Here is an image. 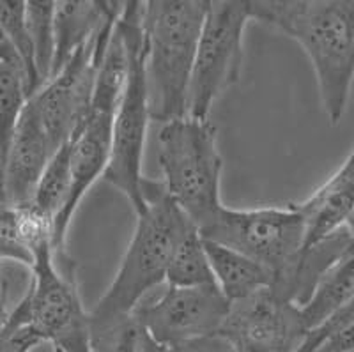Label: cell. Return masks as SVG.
Returning a JSON list of instances; mask_svg holds the SVG:
<instances>
[{"label": "cell", "instance_id": "7c38bea8", "mask_svg": "<svg viewBox=\"0 0 354 352\" xmlns=\"http://www.w3.org/2000/svg\"><path fill=\"white\" fill-rule=\"evenodd\" d=\"M53 154L55 151L41 124L39 115L32 103L27 101L2 170L4 201L15 205L32 202L37 183Z\"/></svg>", "mask_w": 354, "mask_h": 352}, {"label": "cell", "instance_id": "7402d4cb", "mask_svg": "<svg viewBox=\"0 0 354 352\" xmlns=\"http://www.w3.org/2000/svg\"><path fill=\"white\" fill-rule=\"evenodd\" d=\"M28 101L24 73L0 64V161L4 170L9 145Z\"/></svg>", "mask_w": 354, "mask_h": 352}, {"label": "cell", "instance_id": "ac0fdd59", "mask_svg": "<svg viewBox=\"0 0 354 352\" xmlns=\"http://www.w3.org/2000/svg\"><path fill=\"white\" fill-rule=\"evenodd\" d=\"M204 246L214 281L230 303L273 287V275L255 260L211 241L204 239Z\"/></svg>", "mask_w": 354, "mask_h": 352}, {"label": "cell", "instance_id": "30bf717a", "mask_svg": "<svg viewBox=\"0 0 354 352\" xmlns=\"http://www.w3.org/2000/svg\"><path fill=\"white\" fill-rule=\"evenodd\" d=\"M216 284L201 287H169L151 304H140L135 315L161 347H172L205 336L220 335L230 312Z\"/></svg>", "mask_w": 354, "mask_h": 352}, {"label": "cell", "instance_id": "5b68a950", "mask_svg": "<svg viewBox=\"0 0 354 352\" xmlns=\"http://www.w3.org/2000/svg\"><path fill=\"white\" fill-rule=\"evenodd\" d=\"M144 2H122L117 27L121 28L128 48V80L112 122V144L109 165L103 179L117 192L124 193L135 214L145 211L142 196V161L147 126H149V100L144 69V30H142Z\"/></svg>", "mask_w": 354, "mask_h": 352}, {"label": "cell", "instance_id": "44dd1931", "mask_svg": "<svg viewBox=\"0 0 354 352\" xmlns=\"http://www.w3.org/2000/svg\"><path fill=\"white\" fill-rule=\"evenodd\" d=\"M53 12H55L53 0H43V2L30 0L25 4V21H27L28 37L32 43L34 68H36L39 89L52 76L53 52H55Z\"/></svg>", "mask_w": 354, "mask_h": 352}, {"label": "cell", "instance_id": "83f0119b", "mask_svg": "<svg viewBox=\"0 0 354 352\" xmlns=\"http://www.w3.org/2000/svg\"><path fill=\"white\" fill-rule=\"evenodd\" d=\"M0 202H4V189H2V161H0Z\"/></svg>", "mask_w": 354, "mask_h": 352}, {"label": "cell", "instance_id": "e0dca14e", "mask_svg": "<svg viewBox=\"0 0 354 352\" xmlns=\"http://www.w3.org/2000/svg\"><path fill=\"white\" fill-rule=\"evenodd\" d=\"M354 297V239L337 259L331 262L330 268L322 272L310 294L308 301L303 304L301 312L306 329H314L321 326L324 320L333 317L335 313L349 303Z\"/></svg>", "mask_w": 354, "mask_h": 352}, {"label": "cell", "instance_id": "6da1fadb", "mask_svg": "<svg viewBox=\"0 0 354 352\" xmlns=\"http://www.w3.org/2000/svg\"><path fill=\"white\" fill-rule=\"evenodd\" d=\"M250 20L294 39L308 57L322 110L342 122L354 84V0H248Z\"/></svg>", "mask_w": 354, "mask_h": 352}, {"label": "cell", "instance_id": "7a4b0ae2", "mask_svg": "<svg viewBox=\"0 0 354 352\" xmlns=\"http://www.w3.org/2000/svg\"><path fill=\"white\" fill-rule=\"evenodd\" d=\"M205 0H149L142 9L144 69L151 119L161 124L186 117L188 89Z\"/></svg>", "mask_w": 354, "mask_h": 352}, {"label": "cell", "instance_id": "3957f363", "mask_svg": "<svg viewBox=\"0 0 354 352\" xmlns=\"http://www.w3.org/2000/svg\"><path fill=\"white\" fill-rule=\"evenodd\" d=\"M145 211L128 244L115 278L91 313V320L128 315L140 306L151 288L165 281L170 259L183 237L195 228L194 221L170 198L161 180L142 183Z\"/></svg>", "mask_w": 354, "mask_h": 352}, {"label": "cell", "instance_id": "4316f807", "mask_svg": "<svg viewBox=\"0 0 354 352\" xmlns=\"http://www.w3.org/2000/svg\"><path fill=\"white\" fill-rule=\"evenodd\" d=\"M344 227L347 228V232H349L351 237L354 239V211L351 212V216L347 218V221H346V225H344Z\"/></svg>", "mask_w": 354, "mask_h": 352}, {"label": "cell", "instance_id": "f1b7e54d", "mask_svg": "<svg viewBox=\"0 0 354 352\" xmlns=\"http://www.w3.org/2000/svg\"><path fill=\"white\" fill-rule=\"evenodd\" d=\"M53 352H62V351H59V349H53Z\"/></svg>", "mask_w": 354, "mask_h": 352}, {"label": "cell", "instance_id": "9a60e30c", "mask_svg": "<svg viewBox=\"0 0 354 352\" xmlns=\"http://www.w3.org/2000/svg\"><path fill=\"white\" fill-rule=\"evenodd\" d=\"M296 207L305 221V246L346 225L354 211V147L337 172Z\"/></svg>", "mask_w": 354, "mask_h": 352}, {"label": "cell", "instance_id": "4fadbf2b", "mask_svg": "<svg viewBox=\"0 0 354 352\" xmlns=\"http://www.w3.org/2000/svg\"><path fill=\"white\" fill-rule=\"evenodd\" d=\"M121 9L122 2H106V0L55 2V12H53L55 52H53L50 80L64 69V66L84 44H87L106 25L115 21L121 15Z\"/></svg>", "mask_w": 354, "mask_h": 352}, {"label": "cell", "instance_id": "2e32d148", "mask_svg": "<svg viewBox=\"0 0 354 352\" xmlns=\"http://www.w3.org/2000/svg\"><path fill=\"white\" fill-rule=\"evenodd\" d=\"M43 243L53 246V223L30 202L15 205L0 202V264L18 262L30 269L34 250Z\"/></svg>", "mask_w": 354, "mask_h": 352}, {"label": "cell", "instance_id": "9c48e42d", "mask_svg": "<svg viewBox=\"0 0 354 352\" xmlns=\"http://www.w3.org/2000/svg\"><path fill=\"white\" fill-rule=\"evenodd\" d=\"M117 21V20H115ZM115 21L84 44L61 73L28 98L36 109L53 151L71 142L93 103L94 82Z\"/></svg>", "mask_w": 354, "mask_h": 352}, {"label": "cell", "instance_id": "52a82bcc", "mask_svg": "<svg viewBox=\"0 0 354 352\" xmlns=\"http://www.w3.org/2000/svg\"><path fill=\"white\" fill-rule=\"evenodd\" d=\"M30 285L8 319L30 324L44 342L62 352H91L88 313L82 306L73 271L55 262L52 243L34 250Z\"/></svg>", "mask_w": 354, "mask_h": 352}, {"label": "cell", "instance_id": "484cf974", "mask_svg": "<svg viewBox=\"0 0 354 352\" xmlns=\"http://www.w3.org/2000/svg\"><path fill=\"white\" fill-rule=\"evenodd\" d=\"M8 313V284L4 278V264H0V331L4 328Z\"/></svg>", "mask_w": 354, "mask_h": 352}, {"label": "cell", "instance_id": "ffe728a7", "mask_svg": "<svg viewBox=\"0 0 354 352\" xmlns=\"http://www.w3.org/2000/svg\"><path fill=\"white\" fill-rule=\"evenodd\" d=\"M165 281L169 287H201L216 284L205 253L204 239L197 227L192 228L177 244L167 269Z\"/></svg>", "mask_w": 354, "mask_h": 352}, {"label": "cell", "instance_id": "8992f818", "mask_svg": "<svg viewBox=\"0 0 354 352\" xmlns=\"http://www.w3.org/2000/svg\"><path fill=\"white\" fill-rule=\"evenodd\" d=\"M205 241L241 253L273 275L277 290L287 280L305 248V221L296 205L286 207H223L198 230Z\"/></svg>", "mask_w": 354, "mask_h": 352}, {"label": "cell", "instance_id": "5bb4252c", "mask_svg": "<svg viewBox=\"0 0 354 352\" xmlns=\"http://www.w3.org/2000/svg\"><path fill=\"white\" fill-rule=\"evenodd\" d=\"M112 113L88 110L84 124L69 142L71 198L66 212L68 225L71 223L73 214L94 180L105 174L110 158V144H112Z\"/></svg>", "mask_w": 354, "mask_h": 352}, {"label": "cell", "instance_id": "ba28073f", "mask_svg": "<svg viewBox=\"0 0 354 352\" xmlns=\"http://www.w3.org/2000/svg\"><path fill=\"white\" fill-rule=\"evenodd\" d=\"M248 0H209L198 37L186 115L207 120L214 101L239 82Z\"/></svg>", "mask_w": 354, "mask_h": 352}, {"label": "cell", "instance_id": "cb8c5ba5", "mask_svg": "<svg viewBox=\"0 0 354 352\" xmlns=\"http://www.w3.org/2000/svg\"><path fill=\"white\" fill-rule=\"evenodd\" d=\"M165 352H234V349L223 336L214 335L172 345V347H167Z\"/></svg>", "mask_w": 354, "mask_h": 352}, {"label": "cell", "instance_id": "d6986e66", "mask_svg": "<svg viewBox=\"0 0 354 352\" xmlns=\"http://www.w3.org/2000/svg\"><path fill=\"white\" fill-rule=\"evenodd\" d=\"M88 328L91 352H165L135 312L103 320L88 319Z\"/></svg>", "mask_w": 354, "mask_h": 352}, {"label": "cell", "instance_id": "603a6c76", "mask_svg": "<svg viewBox=\"0 0 354 352\" xmlns=\"http://www.w3.org/2000/svg\"><path fill=\"white\" fill-rule=\"evenodd\" d=\"M25 4L24 0H0V27L11 39L12 46L17 48L21 62L27 73V91L28 98L39 91L36 68H34V50L30 37H28L27 21H25Z\"/></svg>", "mask_w": 354, "mask_h": 352}, {"label": "cell", "instance_id": "d4e9b609", "mask_svg": "<svg viewBox=\"0 0 354 352\" xmlns=\"http://www.w3.org/2000/svg\"><path fill=\"white\" fill-rule=\"evenodd\" d=\"M0 64L8 66V68H12V69H17V71L24 73L25 80H27V73H25L24 62H21L17 48L12 46L11 39H9L8 34L4 33V28L2 27H0Z\"/></svg>", "mask_w": 354, "mask_h": 352}, {"label": "cell", "instance_id": "8fae6325", "mask_svg": "<svg viewBox=\"0 0 354 352\" xmlns=\"http://www.w3.org/2000/svg\"><path fill=\"white\" fill-rule=\"evenodd\" d=\"M306 333L298 306L262 288L230 304L220 335L234 352H298Z\"/></svg>", "mask_w": 354, "mask_h": 352}, {"label": "cell", "instance_id": "277c9868", "mask_svg": "<svg viewBox=\"0 0 354 352\" xmlns=\"http://www.w3.org/2000/svg\"><path fill=\"white\" fill-rule=\"evenodd\" d=\"M158 161L167 193L201 230L223 207L216 128L188 115L167 122L158 135Z\"/></svg>", "mask_w": 354, "mask_h": 352}]
</instances>
